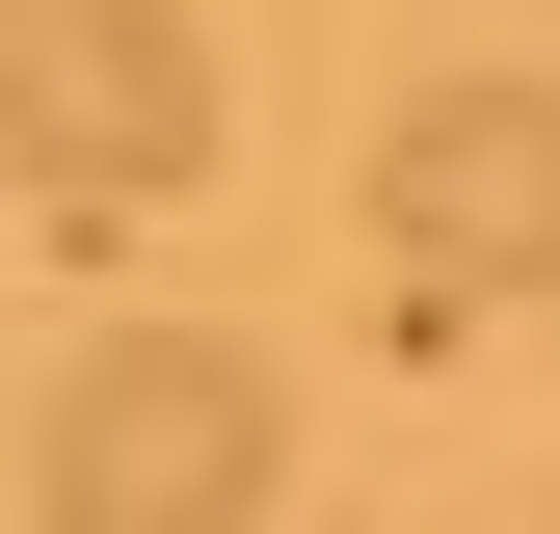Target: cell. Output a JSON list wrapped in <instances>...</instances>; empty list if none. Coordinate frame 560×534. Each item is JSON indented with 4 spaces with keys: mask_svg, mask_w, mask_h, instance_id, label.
<instances>
[{
    "mask_svg": "<svg viewBox=\"0 0 560 534\" xmlns=\"http://www.w3.org/2000/svg\"><path fill=\"white\" fill-rule=\"evenodd\" d=\"M267 481H294V374H267L241 321H133V348H81L54 428H27V508L54 534H267Z\"/></svg>",
    "mask_w": 560,
    "mask_h": 534,
    "instance_id": "6da1fadb",
    "label": "cell"
},
{
    "mask_svg": "<svg viewBox=\"0 0 560 534\" xmlns=\"http://www.w3.org/2000/svg\"><path fill=\"white\" fill-rule=\"evenodd\" d=\"M0 187L27 214L214 187V27L187 0H0Z\"/></svg>",
    "mask_w": 560,
    "mask_h": 534,
    "instance_id": "7a4b0ae2",
    "label": "cell"
},
{
    "mask_svg": "<svg viewBox=\"0 0 560 534\" xmlns=\"http://www.w3.org/2000/svg\"><path fill=\"white\" fill-rule=\"evenodd\" d=\"M374 241L428 294H560V81H428L374 134Z\"/></svg>",
    "mask_w": 560,
    "mask_h": 534,
    "instance_id": "3957f363",
    "label": "cell"
}]
</instances>
